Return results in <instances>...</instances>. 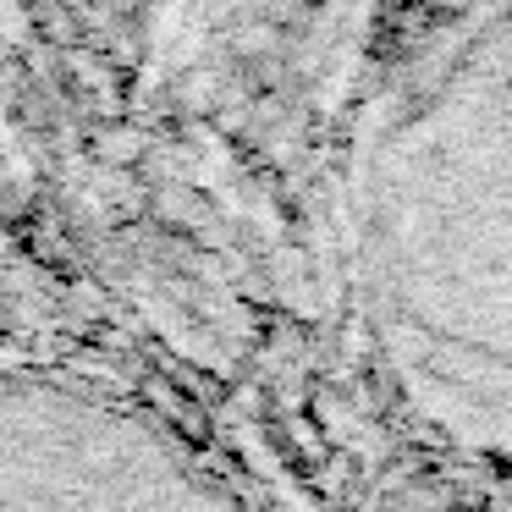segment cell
I'll return each instance as SVG.
<instances>
[{"label": "cell", "mask_w": 512, "mask_h": 512, "mask_svg": "<svg viewBox=\"0 0 512 512\" xmlns=\"http://www.w3.org/2000/svg\"><path fill=\"white\" fill-rule=\"evenodd\" d=\"M353 281L413 424L512 468V0L463 17L375 122Z\"/></svg>", "instance_id": "cell-1"}]
</instances>
